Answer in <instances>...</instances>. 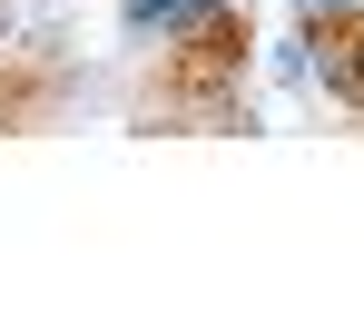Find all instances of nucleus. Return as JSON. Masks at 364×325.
<instances>
[{"label": "nucleus", "instance_id": "2", "mask_svg": "<svg viewBox=\"0 0 364 325\" xmlns=\"http://www.w3.org/2000/svg\"><path fill=\"white\" fill-rule=\"evenodd\" d=\"M345 109H364V20L345 30Z\"/></svg>", "mask_w": 364, "mask_h": 325}, {"label": "nucleus", "instance_id": "1", "mask_svg": "<svg viewBox=\"0 0 364 325\" xmlns=\"http://www.w3.org/2000/svg\"><path fill=\"white\" fill-rule=\"evenodd\" d=\"M296 20H315V30H355L364 20V0H286Z\"/></svg>", "mask_w": 364, "mask_h": 325}]
</instances>
